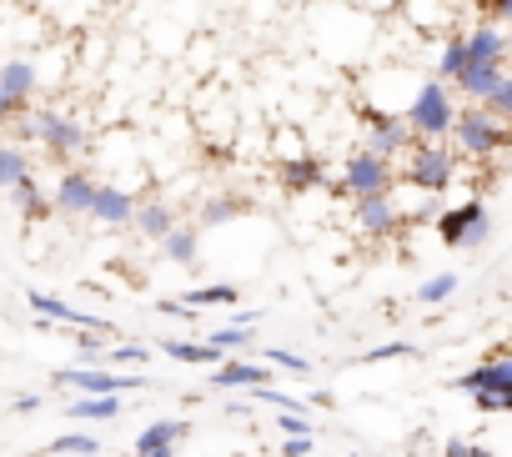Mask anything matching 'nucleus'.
<instances>
[{"label": "nucleus", "mask_w": 512, "mask_h": 457, "mask_svg": "<svg viewBox=\"0 0 512 457\" xmlns=\"http://www.w3.org/2000/svg\"><path fill=\"white\" fill-rule=\"evenodd\" d=\"M31 141H36L51 161H76V156L91 146V131H86V121H76V116H66V111H56V106H46V111L31 106V116L16 121V146H31Z\"/></svg>", "instance_id": "f257e3e1"}, {"label": "nucleus", "mask_w": 512, "mask_h": 457, "mask_svg": "<svg viewBox=\"0 0 512 457\" xmlns=\"http://www.w3.org/2000/svg\"><path fill=\"white\" fill-rule=\"evenodd\" d=\"M452 146L462 161H492L512 146V121L492 116L482 101H467L457 111V126H452Z\"/></svg>", "instance_id": "f03ea898"}, {"label": "nucleus", "mask_w": 512, "mask_h": 457, "mask_svg": "<svg viewBox=\"0 0 512 457\" xmlns=\"http://www.w3.org/2000/svg\"><path fill=\"white\" fill-rule=\"evenodd\" d=\"M457 96H452V81H442V76H427L422 86H417V96H412V106H407V126H412V136L417 141H452V126H457Z\"/></svg>", "instance_id": "7ed1b4c3"}, {"label": "nucleus", "mask_w": 512, "mask_h": 457, "mask_svg": "<svg viewBox=\"0 0 512 457\" xmlns=\"http://www.w3.org/2000/svg\"><path fill=\"white\" fill-rule=\"evenodd\" d=\"M457 171H462V156H457V146H447V141H417V146L402 156V186L427 191V196H442V191L457 181Z\"/></svg>", "instance_id": "20e7f679"}, {"label": "nucleus", "mask_w": 512, "mask_h": 457, "mask_svg": "<svg viewBox=\"0 0 512 457\" xmlns=\"http://www.w3.org/2000/svg\"><path fill=\"white\" fill-rule=\"evenodd\" d=\"M487 232H492V216H487L482 196H467V201H457L437 216V242L447 252H472V247L487 242Z\"/></svg>", "instance_id": "39448f33"}, {"label": "nucleus", "mask_w": 512, "mask_h": 457, "mask_svg": "<svg viewBox=\"0 0 512 457\" xmlns=\"http://www.w3.org/2000/svg\"><path fill=\"white\" fill-rule=\"evenodd\" d=\"M397 181H402V166L387 161V156H377V151H367V146L352 151L347 166H342V191L352 201H362V196H392Z\"/></svg>", "instance_id": "423d86ee"}, {"label": "nucleus", "mask_w": 512, "mask_h": 457, "mask_svg": "<svg viewBox=\"0 0 512 457\" xmlns=\"http://www.w3.org/2000/svg\"><path fill=\"white\" fill-rule=\"evenodd\" d=\"M56 387H71V392H86V397H96V392H141L146 387V377L141 372H116V367H106V362H96V367H61L56 377H51Z\"/></svg>", "instance_id": "0eeeda50"}, {"label": "nucleus", "mask_w": 512, "mask_h": 457, "mask_svg": "<svg viewBox=\"0 0 512 457\" xmlns=\"http://www.w3.org/2000/svg\"><path fill=\"white\" fill-rule=\"evenodd\" d=\"M452 387H457L462 397L492 392V397L502 402V412H512V352H492L487 362H477V367H467L462 377H452Z\"/></svg>", "instance_id": "6e6552de"}, {"label": "nucleus", "mask_w": 512, "mask_h": 457, "mask_svg": "<svg viewBox=\"0 0 512 457\" xmlns=\"http://www.w3.org/2000/svg\"><path fill=\"white\" fill-rule=\"evenodd\" d=\"M352 221H357L362 237L387 242V237H397L402 226H407V211L397 206V191H392V196H362V201L352 206Z\"/></svg>", "instance_id": "1a4fd4ad"}, {"label": "nucleus", "mask_w": 512, "mask_h": 457, "mask_svg": "<svg viewBox=\"0 0 512 457\" xmlns=\"http://www.w3.org/2000/svg\"><path fill=\"white\" fill-rule=\"evenodd\" d=\"M397 16H402L417 36H427V41L457 36V6H452V0H402Z\"/></svg>", "instance_id": "9d476101"}, {"label": "nucleus", "mask_w": 512, "mask_h": 457, "mask_svg": "<svg viewBox=\"0 0 512 457\" xmlns=\"http://www.w3.org/2000/svg\"><path fill=\"white\" fill-rule=\"evenodd\" d=\"M96 191H101V181H96L86 166H66V171L56 176V191H51V201H56V211H61V216H91V206H96Z\"/></svg>", "instance_id": "9b49d317"}, {"label": "nucleus", "mask_w": 512, "mask_h": 457, "mask_svg": "<svg viewBox=\"0 0 512 457\" xmlns=\"http://www.w3.org/2000/svg\"><path fill=\"white\" fill-rule=\"evenodd\" d=\"M136 206H141V196H136L131 186L101 181L96 206H91V221H96V226H111V232H121V226H131V221H136Z\"/></svg>", "instance_id": "f8f14e48"}, {"label": "nucleus", "mask_w": 512, "mask_h": 457, "mask_svg": "<svg viewBox=\"0 0 512 457\" xmlns=\"http://www.w3.org/2000/svg\"><path fill=\"white\" fill-rule=\"evenodd\" d=\"M41 86H46L41 61H31V56H6V61H0V91L16 96L21 106H36Z\"/></svg>", "instance_id": "ddd939ff"}, {"label": "nucleus", "mask_w": 512, "mask_h": 457, "mask_svg": "<svg viewBox=\"0 0 512 457\" xmlns=\"http://www.w3.org/2000/svg\"><path fill=\"white\" fill-rule=\"evenodd\" d=\"M272 372H277L272 362H251V357H226L221 367H211V377H206V382H211V387H221V392H241V387L251 392V387H267V382H272Z\"/></svg>", "instance_id": "4468645a"}, {"label": "nucleus", "mask_w": 512, "mask_h": 457, "mask_svg": "<svg viewBox=\"0 0 512 457\" xmlns=\"http://www.w3.org/2000/svg\"><path fill=\"white\" fill-rule=\"evenodd\" d=\"M412 146H417V136H412V126H407L402 116H372V126H367V151H377V156H387V161H402Z\"/></svg>", "instance_id": "2eb2a0df"}, {"label": "nucleus", "mask_w": 512, "mask_h": 457, "mask_svg": "<svg viewBox=\"0 0 512 457\" xmlns=\"http://www.w3.org/2000/svg\"><path fill=\"white\" fill-rule=\"evenodd\" d=\"M26 302H31L36 317H51V322H66V327H96V332H111V337H116V322H106V317H96V312H81V307H71V302H61V297H51V292H31Z\"/></svg>", "instance_id": "dca6fc26"}, {"label": "nucleus", "mask_w": 512, "mask_h": 457, "mask_svg": "<svg viewBox=\"0 0 512 457\" xmlns=\"http://www.w3.org/2000/svg\"><path fill=\"white\" fill-rule=\"evenodd\" d=\"M131 226H136V232H141L146 242H156V247H161V242L176 232V226H181V216H176V206H171L166 196H141V206H136V221H131Z\"/></svg>", "instance_id": "f3484780"}, {"label": "nucleus", "mask_w": 512, "mask_h": 457, "mask_svg": "<svg viewBox=\"0 0 512 457\" xmlns=\"http://www.w3.org/2000/svg\"><path fill=\"white\" fill-rule=\"evenodd\" d=\"M462 36H467V61H502V66H507V56H512V36H507V26L482 21V26L462 31Z\"/></svg>", "instance_id": "a211bd4d"}, {"label": "nucleus", "mask_w": 512, "mask_h": 457, "mask_svg": "<svg viewBox=\"0 0 512 457\" xmlns=\"http://www.w3.org/2000/svg\"><path fill=\"white\" fill-rule=\"evenodd\" d=\"M186 437H191V422H186V417H156V422L141 427L131 457H151V452H161V447H181Z\"/></svg>", "instance_id": "6ab92c4d"}, {"label": "nucleus", "mask_w": 512, "mask_h": 457, "mask_svg": "<svg viewBox=\"0 0 512 457\" xmlns=\"http://www.w3.org/2000/svg\"><path fill=\"white\" fill-rule=\"evenodd\" d=\"M502 76H507V66H502V61H467V66H462V76L452 81V91H462L467 101H487V96L502 86Z\"/></svg>", "instance_id": "aec40b11"}, {"label": "nucleus", "mask_w": 512, "mask_h": 457, "mask_svg": "<svg viewBox=\"0 0 512 457\" xmlns=\"http://www.w3.org/2000/svg\"><path fill=\"white\" fill-rule=\"evenodd\" d=\"M71 422H116L121 412H126V397L121 392H96V397H86V392H76V402L71 407H61Z\"/></svg>", "instance_id": "412c9836"}, {"label": "nucleus", "mask_w": 512, "mask_h": 457, "mask_svg": "<svg viewBox=\"0 0 512 457\" xmlns=\"http://www.w3.org/2000/svg\"><path fill=\"white\" fill-rule=\"evenodd\" d=\"M161 352L176 357V362H186V367H221V362H226L221 347H211V342H191V337H161Z\"/></svg>", "instance_id": "4be33fe9"}, {"label": "nucleus", "mask_w": 512, "mask_h": 457, "mask_svg": "<svg viewBox=\"0 0 512 457\" xmlns=\"http://www.w3.org/2000/svg\"><path fill=\"white\" fill-rule=\"evenodd\" d=\"M161 257L176 262V267H196V257H201V226L196 221H181L176 232L161 242Z\"/></svg>", "instance_id": "5701e85b"}, {"label": "nucleus", "mask_w": 512, "mask_h": 457, "mask_svg": "<svg viewBox=\"0 0 512 457\" xmlns=\"http://www.w3.org/2000/svg\"><path fill=\"white\" fill-rule=\"evenodd\" d=\"M6 196L16 201V211H21L26 221H46V216L56 211V201L41 191V181H36V176H26V181H21V186H11Z\"/></svg>", "instance_id": "b1692460"}, {"label": "nucleus", "mask_w": 512, "mask_h": 457, "mask_svg": "<svg viewBox=\"0 0 512 457\" xmlns=\"http://www.w3.org/2000/svg\"><path fill=\"white\" fill-rule=\"evenodd\" d=\"M181 302L191 312H206V307H236L241 302V287L236 282H206V287H186Z\"/></svg>", "instance_id": "393cba45"}, {"label": "nucleus", "mask_w": 512, "mask_h": 457, "mask_svg": "<svg viewBox=\"0 0 512 457\" xmlns=\"http://www.w3.org/2000/svg\"><path fill=\"white\" fill-rule=\"evenodd\" d=\"M26 176H36V166H31V151H26V146H16V141H0V191L21 186Z\"/></svg>", "instance_id": "a878e982"}, {"label": "nucleus", "mask_w": 512, "mask_h": 457, "mask_svg": "<svg viewBox=\"0 0 512 457\" xmlns=\"http://www.w3.org/2000/svg\"><path fill=\"white\" fill-rule=\"evenodd\" d=\"M462 66H467V36H447V41H437L432 76H442V81H457V76H462Z\"/></svg>", "instance_id": "bb28decb"}, {"label": "nucleus", "mask_w": 512, "mask_h": 457, "mask_svg": "<svg viewBox=\"0 0 512 457\" xmlns=\"http://www.w3.org/2000/svg\"><path fill=\"white\" fill-rule=\"evenodd\" d=\"M277 171H282V186H287V191H312V186H322V181H327V176H322V166H317L312 156L277 161Z\"/></svg>", "instance_id": "cd10ccee"}, {"label": "nucleus", "mask_w": 512, "mask_h": 457, "mask_svg": "<svg viewBox=\"0 0 512 457\" xmlns=\"http://www.w3.org/2000/svg\"><path fill=\"white\" fill-rule=\"evenodd\" d=\"M206 342H211V347H221L226 357H241V352L256 342V332H251V327H241V322H226V327H216Z\"/></svg>", "instance_id": "c85d7f7f"}, {"label": "nucleus", "mask_w": 512, "mask_h": 457, "mask_svg": "<svg viewBox=\"0 0 512 457\" xmlns=\"http://www.w3.org/2000/svg\"><path fill=\"white\" fill-rule=\"evenodd\" d=\"M111 332H96V327H76V357L81 362H106V352H111Z\"/></svg>", "instance_id": "c756f323"}, {"label": "nucleus", "mask_w": 512, "mask_h": 457, "mask_svg": "<svg viewBox=\"0 0 512 457\" xmlns=\"http://www.w3.org/2000/svg\"><path fill=\"white\" fill-rule=\"evenodd\" d=\"M246 211V201H236V196H211L201 211H196V226H221V221H231V216H241Z\"/></svg>", "instance_id": "7c9ffc66"}, {"label": "nucleus", "mask_w": 512, "mask_h": 457, "mask_svg": "<svg viewBox=\"0 0 512 457\" xmlns=\"http://www.w3.org/2000/svg\"><path fill=\"white\" fill-rule=\"evenodd\" d=\"M452 292H457V272H437V277H427L417 287V302L422 307H442V302H452Z\"/></svg>", "instance_id": "2f4dec72"}, {"label": "nucleus", "mask_w": 512, "mask_h": 457, "mask_svg": "<svg viewBox=\"0 0 512 457\" xmlns=\"http://www.w3.org/2000/svg\"><path fill=\"white\" fill-rule=\"evenodd\" d=\"M46 452H56V457H101V442H96L91 432H66V437H56Z\"/></svg>", "instance_id": "473e14b6"}, {"label": "nucleus", "mask_w": 512, "mask_h": 457, "mask_svg": "<svg viewBox=\"0 0 512 457\" xmlns=\"http://www.w3.org/2000/svg\"><path fill=\"white\" fill-rule=\"evenodd\" d=\"M402 357H417V347L412 342H377V347H367L362 357H357V367H377V362H402Z\"/></svg>", "instance_id": "72a5a7b5"}, {"label": "nucleus", "mask_w": 512, "mask_h": 457, "mask_svg": "<svg viewBox=\"0 0 512 457\" xmlns=\"http://www.w3.org/2000/svg\"><path fill=\"white\" fill-rule=\"evenodd\" d=\"M146 362H151L146 342H111V352H106V367H146Z\"/></svg>", "instance_id": "f704fd0d"}, {"label": "nucleus", "mask_w": 512, "mask_h": 457, "mask_svg": "<svg viewBox=\"0 0 512 457\" xmlns=\"http://www.w3.org/2000/svg\"><path fill=\"white\" fill-rule=\"evenodd\" d=\"M262 362H272L277 372H292V377H307V372H312V362H307L302 352H287V347H267Z\"/></svg>", "instance_id": "c9c22d12"}, {"label": "nucleus", "mask_w": 512, "mask_h": 457, "mask_svg": "<svg viewBox=\"0 0 512 457\" xmlns=\"http://www.w3.org/2000/svg\"><path fill=\"white\" fill-rule=\"evenodd\" d=\"M277 432L282 437H312V417L307 412H277Z\"/></svg>", "instance_id": "e433bc0d"}, {"label": "nucleus", "mask_w": 512, "mask_h": 457, "mask_svg": "<svg viewBox=\"0 0 512 457\" xmlns=\"http://www.w3.org/2000/svg\"><path fill=\"white\" fill-rule=\"evenodd\" d=\"M482 106H487L492 116H502V121H512V76H502V86H497V91H492V96H487Z\"/></svg>", "instance_id": "4c0bfd02"}, {"label": "nucleus", "mask_w": 512, "mask_h": 457, "mask_svg": "<svg viewBox=\"0 0 512 457\" xmlns=\"http://www.w3.org/2000/svg\"><path fill=\"white\" fill-rule=\"evenodd\" d=\"M277 452H282V457H312V452H317V437H282Z\"/></svg>", "instance_id": "58836bf2"}, {"label": "nucleus", "mask_w": 512, "mask_h": 457, "mask_svg": "<svg viewBox=\"0 0 512 457\" xmlns=\"http://www.w3.org/2000/svg\"><path fill=\"white\" fill-rule=\"evenodd\" d=\"M442 457H492V452H482V447H472V442H462V437H447V442H442Z\"/></svg>", "instance_id": "ea45409f"}, {"label": "nucleus", "mask_w": 512, "mask_h": 457, "mask_svg": "<svg viewBox=\"0 0 512 457\" xmlns=\"http://www.w3.org/2000/svg\"><path fill=\"white\" fill-rule=\"evenodd\" d=\"M347 6H357V11H367V16H392L402 0H347Z\"/></svg>", "instance_id": "a19ab883"}, {"label": "nucleus", "mask_w": 512, "mask_h": 457, "mask_svg": "<svg viewBox=\"0 0 512 457\" xmlns=\"http://www.w3.org/2000/svg\"><path fill=\"white\" fill-rule=\"evenodd\" d=\"M46 402H41V392H21L16 402H11V412H21V417H31V412H41Z\"/></svg>", "instance_id": "79ce46f5"}, {"label": "nucleus", "mask_w": 512, "mask_h": 457, "mask_svg": "<svg viewBox=\"0 0 512 457\" xmlns=\"http://www.w3.org/2000/svg\"><path fill=\"white\" fill-rule=\"evenodd\" d=\"M487 11L497 16V26H507V31H512V0H487Z\"/></svg>", "instance_id": "37998d69"}, {"label": "nucleus", "mask_w": 512, "mask_h": 457, "mask_svg": "<svg viewBox=\"0 0 512 457\" xmlns=\"http://www.w3.org/2000/svg\"><path fill=\"white\" fill-rule=\"evenodd\" d=\"M151 457H176V447H161V452H151Z\"/></svg>", "instance_id": "c03bdc74"}, {"label": "nucleus", "mask_w": 512, "mask_h": 457, "mask_svg": "<svg viewBox=\"0 0 512 457\" xmlns=\"http://www.w3.org/2000/svg\"><path fill=\"white\" fill-rule=\"evenodd\" d=\"M6 126H11V121H0V141H6Z\"/></svg>", "instance_id": "a18cd8bd"}, {"label": "nucleus", "mask_w": 512, "mask_h": 457, "mask_svg": "<svg viewBox=\"0 0 512 457\" xmlns=\"http://www.w3.org/2000/svg\"><path fill=\"white\" fill-rule=\"evenodd\" d=\"M352 457H357V452H352Z\"/></svg>", "instance_id": "49530a36"}]
</instances>
